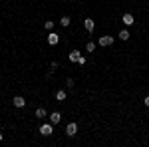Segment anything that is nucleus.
<instances>
[{
  "label": "nucleus",
  "instance_id": "f257e3e1",
  "mask_svg": "<svg viewBox=\"0 0 149 147\" xmlns=\"http://www.w3.org/2000/svg\"><path fill=\"white\" fill-rule=\"evenodd\" d=\"M40 133L42 135H52L54 133V123H44V125H40Z\"/></svg>",
  "mask_w": 149,
  "mask_h": 147
},
{
  "label": "nucleus",
  "instance_id": "f03ea898",
  "mask_svg": "<svg viewBox=\"0 0 149 147\" xmlns=\"http://www.w3.org/2000/svg\"><path fill=\"white\" fill-rule=\"evenodd\" d=\"M113 42H115L113 36H102V38H97V44L102 46V48H103V46H111Z\"/></svg>",
  "mask_w": 149,
  "mask_h": 147
},
{
  "label": "nucleus",
  "instance_id": "7ed1b4c3",
  "mask_svg": "<svg viewBox=\"0 0 149 147\" xmlns=\"http://www.w3.org/2000/svg\"><path fill=\"white\" fill-rule=\"evenodd\" d=\"M76 133H78V123H74V121H72V123L66 125V135H68V137H74Z\"/></svg>",
  "mask_w": 149,
  "mask_h": 147
},
{
  "label": "nucleus",
  "instance_id": "20e7f679",
  "mask_svg": "<svg viewBox=\"0 0 149 147\" xmlns=\"http://www.w3.org/2000/svg\"><path fill=\"white\" fill-rule=\"evenodd\" d=\"M12 103H14V107H18V109H22V107H26V100H24L22 95H14V100H12Z\"/></svg>",
  "mask_w": 149,
  "mask_h": 147
},
{
  "label": "nucleus",
  "instance_id": "39448f33",
  "mask_svg": "<svg viewBox=\"0 0 149 147\" xmlns=\"http://www.w3.org/2000/svg\"><path fill=\"white\" fill-rule=\"evenodd\" d=\"M48 119H50V123L58 125L60 121H62V113H60V111H52V113H50V117H48Z\"/></svg>",
  "mask_w": 149,
  "mask_h": 147
},
{
  "label": "nucleus",
  "instance_id": "423d86ee",
  "mask_svg": "<svg viewBox=\"0 0 149 147\" xmlns=\"http://www.w3.org/2000/svg\"><path fill=\"white\" fill-rule=\"evenodd\" d=\"M121 22L125 24V26H133V22H135V20H133V14H129V12H125V14L121 16Z\"/></svg>",
  "mask_w": 149,
  "mask_h": 147
},
{
  "label": "nucleus",
  "instance_id": "0eeeda50",
  "mask_svg": "<svg viewBox=\"0 0 149 147\" xmlns=\"http://www.w3.org/2000/svg\"><path fill=\"white\" fill-rule=\"evenodd\" d=\"M58 42H60V36H58L56 32H54V30H52V32H50V34H48V44H50V46H56Z\"/></svg>",
  "mask_w": 149,
  "mask_h": 147
},
{
  "label": "nucleus",
  "instance_id": "6e6552de",
  "mask_svg": "<svg viewBox=\"0 0 149 147\" xmlns=\"http://www.w3.org/2000/svg\"><path fill=\"white\" fill-rule=\"evenodd\" d=\"M84 26H86V32H90V34H92L93 28H95V22H93L92 18H86V20H84Z\"/></svg>",
  "mask_w": 149,
  "mask_h": 147
},
{
  "label": "nucleus",
  "instance_id": "1a4fd4ad",
  "mask_svg": "<svg viewBox=\"0 0 149 147\" xmlns=\"http://www.w3.org/2000/svg\"><path fill=\"white\" fill-rule=\"evenodd\" d=\"M80 58H81L80 50H72V52H70V62H76V64H78V60H80Z\"/></svg>",
  "mask_w": 149,
  "mask_h": 147
},
{
  "label": "nucleus",
  "instance_id": "9d476101",
  "mask_svg": "<svg viewBox=\"0 0 149 147\" xmlns=\"http://www.w3.org/2000/svg\"><path fill=\"white\" fill-rule=\"evenodd\" d=\"M66 98H68V93H66V90H58V91H56V100H58V102H64Z\"/></svg>",
  "mask_w": 149,
  "mask_h": 147
},
{
  "label": "nucleus",
  "instance_id": "9b49d317",
  "mask_svg": "<svg viewBox=\"0 0 149 147\" xmlns=\"http://www.w3.org/2000/svg\"><path fill=\"white\" fill-rule=\"evenodd\" d=\"M119 40H121V42H127V40H129V30H121V32H119Z\"/></svg>",
  "mask_w": 149,
  "mask_h": 147
},
{
  "label": "nucleus",
  "instance_id": "f8f14e48",
  "mask_svg": "<svg viewBox=\"0 0 149 147\" xmlns=\"http://www.w3.org/2000/svg\"><path fill=\"white\" fill-rule=\"evenodd\" d=\"M48 113H46V109H44V107H38V109H36V117H38V119H42V117H46Z\"/></svg>",
  "mask_w": 149,
  "mask_h": 147
},
{
  "label": "nucleus",
  "instance_id": "ddd939ff",
  "mask_svg": "<svg viewBox=\"0 0 149 147\" xmlns=\"http://www.w3.org/2000/svg\"><path fill=\"white\" fill-rule=\"evenodd\" d=\"M70 22H72V20H70V16H62V18H60V24H62L64 28H68Z\"/></svg>",
  "mask_w": 149,
  "mask_h": 147
},
{
  "label": "nucleus",
  "instance_id": "4468645a",
  "mask_svg": "<svg viewBox=\"0 0 149 147\" xmlns=\"http://www.w3.org/2000/svg\"><path fill=\"white\" fill-rule=\"evenodd\" d=\"M86 50H88V52L92 54L93 50H95V42H88V44H86Z\"/></svg>",
  "mask_w": 149,
  "mask_h": 147
},
{
  "label": "nucleus",
  "instance_id": "2eb2a0df",
  "mask_svg": "<svg viewBox=\"0 0 149 147\" xmlns=\"http://www.w3.org/2000/svg\"><path fill=\"white\" fill-rule=\"evenodd\" d=\"M44 28L52 32V30H54V22H52V20H48V22H44Z\"/></svg>",
  "mask_w": 149,
  "mask_h": 147
},
{
  "label": "nucleus",
  "instance_id": "dca6fc26",
  "mask_svg": "<svg viewBox=\"0 0 149 147\" xmlns=\"http://www.w3.org/2000/svg\"><path fill=\"white\" fill-rule=\"evenodd\" d=\"M78 64H80V66H84V64H86V56H81L80 60H78Z\"/></svg>",
  "mask_w": 149,
  "mask_h": 147
},
{
  "label": "nucleus",
  "instance_id": "f3484780",
  "mask_svg": "<svg viewBox=\"0 0 149 147\" xmlns=\"http://www.w3.org/2000/svg\"><path fill=\"white\" fill-rule=\"evenodd\" d=\"M58 66H60L58 62H52V64H50V68H52V70H58Z\"/></svg>",
  "mask_w": 149,
  "mask_h": 147
},
{
  "label": "nucleus",
  "instance_id": "a211bd4d",
  "mask_svg": "<svg viewBox=\"0 0 149 147\" xmlns=\"http://www.w3.org/2000/svg\"><path fill=\"white\" fill-rule=\"evenodd\" d=\"M66 86H68V88H72V86H74V79H72V78H68V82H66Z\"/></svg>",
  "mask_w": 149,
  "mask_h": 147
},
{
  "label": "nucleus",
  "instance_id": "6ab92c4d",
  "mask_svg": "<svg viewBox=\"0 0 149 147\" xmlns=\"http://www.w3.org/2000/svg\"><path fill=\"white\" fill-rule=\"evenodd\" d=\"M143 103H145V105L149 107V95H145V100H143Z\"/></svg>",
  "mask_w": 149,
  "mask_h": 147
},
{
  "label": "nucleus",
  "instance_id": "aec40b11",
  "mask_svg": "<svg viewBox=\"0 0 149 147\" xmlns=\"http://www.w3.org/2000/svg\"><path fill=\"white\" fill-rule=\"evenodd\" d=\"M2 139H4V135H2V133H0V141H2Z\"/></svg>",
  "mask_w": 149,
  "mask_h": 147
}]
</instances>
